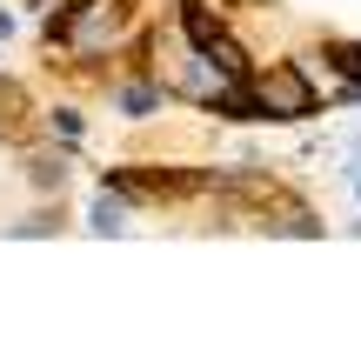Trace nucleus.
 Wrapping results in <instances>:
<instances>
[{
    "instance_id": "nucleus-3",
    "label": "nucleus",
    "mask_w": 361,
    "mask_h": 361,
    "mask_svg": "<svg viewBox=\"0 0 361 361\" xmlns=\"http://www.w3.org/2000/svg\"><path fill=\"white\" fill-rule=\"evenodd\" d=\"M34 180H40V188H61L67 168H61V161H34Z\"/></svg>"
},
{
    "instance_id": "nucleus-1",
    "label": "nucleus",
    "mask_w": 361,
    "mask_h": 361,
    "mask_svg": "<svg viewBox=\"0 0 361 361\" xmlns=\"http://www.w3.org/2000/svg\"><path fill=\"white\" fill-rule=\"evenodd\" d=\"M87 228H94V234H121V228H128V201H121V194H107V188H101V201H94V214H87Z\"/></svg>"
},
{
    "instance_id": "nucleus-2",
    "label": "nucleus",
    "mask_w": 361,
    "mask_h": 361,
    "mask_svg": "<svg viewBox=\"0 0 361 361\" xmlns=\"http://www.w3.org/2000/svg\"><path fill=\"white\" fill-rule=\"evenodd\" d=\"M161 107V87H121V114H154Z\"/></svg>"
},
{
    "instance_id": "nucleus-4",
    "label": "nucleus",
    "mask_w": 361,
    "mask_h": 361,
    "mask_svg": "<svg viewBox=\"0 0 361 361\" xmlns=\"http://www.w3.org/2000/svg\"><path fill=\"white\" fill-rule=\"evenodd\" d=\"M355 194H361V168H355Z\"/></svg>"
}]
</instances>
